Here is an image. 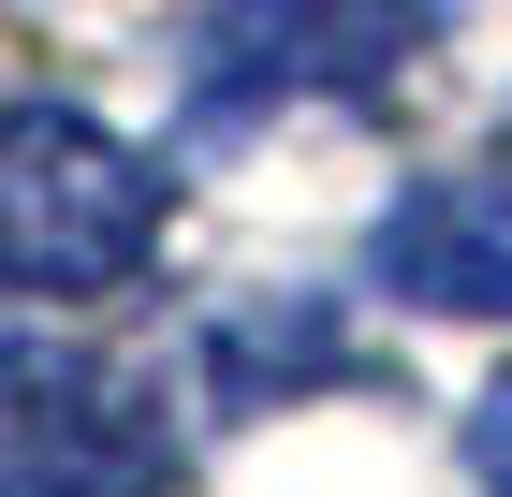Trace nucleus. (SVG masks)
<instances>
[{"mask_svg": "<svg viewBox=\"0 0 512 497\" xmlns=\"http://www.w3.org/2000/svg\"><path fill=\"white\" fill-rule=\"evenodd\" d=\"M161 249V161L103 132L88 103H0V293L88 307L147 278Z\"/></svg>", "mask_w": 512, "mask_h": 497, "instance_id": "f257e3e1", "label": "nucleus"}, {"mask_svg": "<svg viewBox=\"0 0 512 497\" xmlns=\"http://www.w3.org/2000/svg\"><path fill=\"white\" fill-rule=\"evenodd\" d=\"M439 30V0H205L191 88L235 103H366V88Z\"/></svg>", "mask_w": 512, "mask_h": 497, "instance_id": "f03ea898", "label": "nucleus"}, {"mask_svg": "<svg viewBox=\"0 0 512 497\" xmlns=\"http://www.w3.org/2000/svg\"><path fill=\"white\" fill-rule=\"evenodd\" d=\"M0 497H161V468L74 366H0Z\"/></svg>", "mask_w": 512, "mask_h": 497, "instance_id": "7ed1b4c3", "label": "nucleus"}, {"mask_svg": "<svg viewBox=\"0 0 512 497\" xmlns=\"http://www.w3.org/2000/svg\"><path fill=\"white\" fill-rule=\"evenodd\" d=\"M381 278L454 322H512V176H425L381 220Z\"/></svg>", "mask_w": 512, "mask_h": 497, "instance_id": "20e7f679", "label": "nucleus"}, {"mask_svg": "<svg viewBox=\"0 0 512 497\" xmlns=\"http://www.w3.org/2000/svg\"><path fill=\"white\" fill-rule=\"evenodd\" d=\"M469 468H483V497H512V381H483V410H469Z\"/></svg>", "mask_w": 512, "mask_h": 497, "instance_id": "39448f33", "label": "nucleus"}]
</instances>
